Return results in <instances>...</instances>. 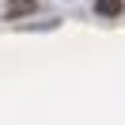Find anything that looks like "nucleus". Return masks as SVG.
<instances>
[{"instance_id": "nucleus-1", "label": "nucleus", "mask_w": 125, "mask_h": 125, "mask_svg": "<svg viewBox=\"0 0 125 125\" xmlns=\"http://www.w3.org/2000/svg\"><path fill=\"white\" fill-rule=\"evenodd\" d=\"M23 11H34V0H8V15H23Z\"/></svg>"}, {"instance_id": "nucleus-2", "label": "nucleus", "mask_w": 125, "mask_h": 125, "mask_svg": "<svg viewBox=\"0 0 125 125\" xmlns=\"http://www.w3.org/2000/svg\"><path fill=\"white\" fill-rule=\"evenodd\" d=\"M95 8H99L102 15H117V11H121V0H99Z\"/></svg>"}]
</instances>
